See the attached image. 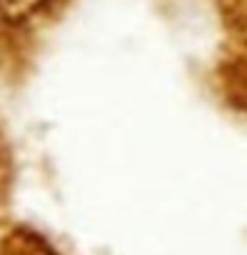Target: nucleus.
I'll return each instance as SVG.
<instances>
[{"label": "nucleus", "mask_w": 247, "mask_h": 255, "mask_svg": "<svg viewBox=\"0 0 247 255\" xmlns=\"http://www.w3.org/2000/svg\"><path fill=\"white\" fill-rule=\"evenodd\" d=\"M222 48L217 83L222 98L247 115V0H220Z\"/></svg>", "instance_id": "obj_1"}]
</instances>
